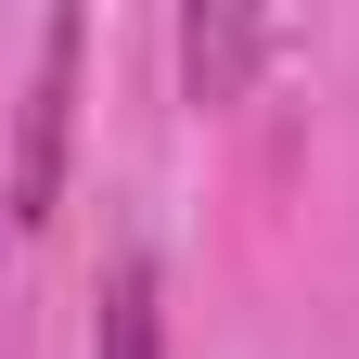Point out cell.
Instances as JSON below:
<instances>
[{
	"label": "cell",
	"instance_id": "obj_2",
	"mask_svg": "<svg viewBox=\"0 0 359 359\" xmlns=\"http://www.w3.org/2000/svg\"><path fill=\"white\" fill-rule=\"evenodd\" d=\"M257 52H269L257 13H180V77H193V103H231L257 77Z\"/></svg>",
	"mask_w": 359,
	"mask_h": 359
},
{
	"label": "cell",
	"instance_id": "obj_3",
	"mask_svg": "<svg viewBox=\"0 0 359 359\" xmlns=\"http://www.w3.org/2000/svg\"><path fill=\"white\" fill-rule=\"evenodd\" d=\"M90 359H167V295H154V257H116V269H103Z\"/></svg>",
	"mask_w": 359,
	"mask_h": 359
},
{
	"label": "cell",
	"instance_id": "obj_1",
	"mask_svg": "<svg viewBox=\"0 0 359 359\" xmlns=\"http://www.w3.org/2000/svg\"><path fill=\"white\" fill-rule=\"evenodd\" d=\"M77 52H90V26L77 13H39V39H26V103H13V231H52V205H65Z\"/></svg>",
	"mask_w": 359,
	"mask_h": 359
}]
</instances>
